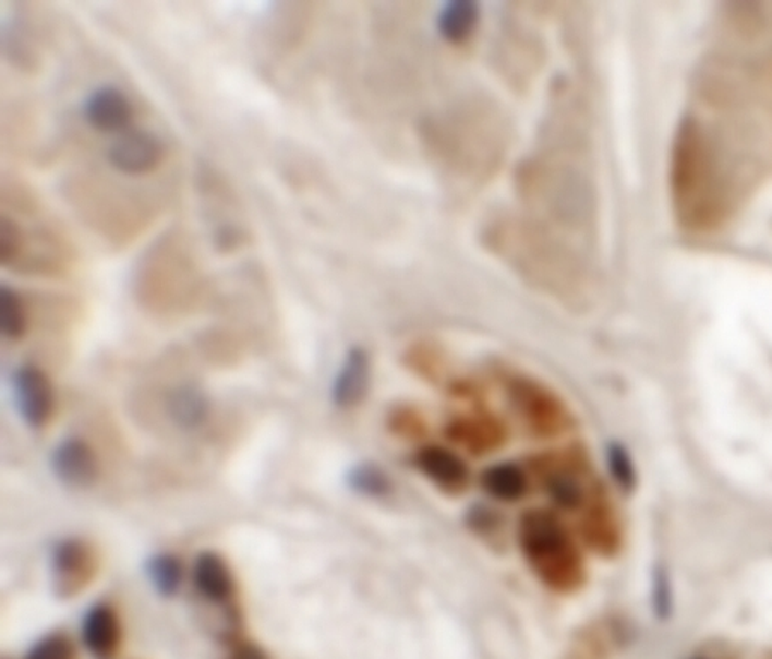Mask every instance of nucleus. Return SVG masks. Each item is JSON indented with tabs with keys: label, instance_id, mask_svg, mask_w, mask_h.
I'll return each instance as SVG.
<instances>
[{
	"label": "nucleus",
	"instance_id": "nucleus-4",
	"mask_svg": "<svg viewBox=\"0 0 772 659\" xmlns=\"http://www.w3.org/2000/svg\"><path fill=\"white\" fill-rule=\"evenodd\" d=\"M370 383V355L362 347H352L343 358L331 385V403L338 409H354L366 397Z\"/></svg>",
	"mask_w": 772,
	"mask_h": 659
},
{
	"label": "nucleus",
	"instance_id": "nucleus-12",
	"mask_svg": "<svg viewBox=\"0 0 772 659\" xmlns=\"http://www.w3.org/2000/svg\"><path fill=\"white\" fill-rule=\"evenodd\" d=\"M347 487L367 499H383L394 490V482L376 463H359L347 472Z\"/></svg>",
	"mask_w": 772,
	"mask_h": 659
},
{
	"label": "nucleus",
	"instance_id": "nucleus-8",
	"mask_svg": "<svg viewBox=\"0 0 772 659\" xmlns=\"http://www.w3.org/2000/svg\"><path fill=\"white\" fill-rule=\"evenodd\" d=\"M194 584L208 601L226 603L233 592V580L226 562L214 553L205 551L197 555L193 568Z\"/></svg>",
	"mask_w": 772,
	"mask_h": 659
},
{
	"label": "nucleus",
	"instance_id": "nucleus-7",
	"mask_svg": "<svg viewBox=\"0 0 772 659\" xmlns=\"http://www.w3.org/2000/svg\"><path fill=\"white\" fill-rule=\"evenodd\" d=\"M83 643L98 658L112 655L121 639V625L109 604L98 603L86 611L81 625Z\"/></svg>",
	"mask_w": 772,
	"mask_h": 659
},
{
	"label": "nucleus",
	"instance_id": "nucleus-5",
	"mask_svg": "<svg viewBox=\"0 0 772 659\" xmlns=\"http://www.w3.org/2000/svg\"><path fill=\"white\" fill-rule=\"evenodd\" d=\"M85 119L101 133H119L133 122V104L116 86H100L86 98Z\"/></svg>",
	"mask_w": 772,
	"mask_h": 659
},
{
	"label": "nucleus",
	"instance_id": "nucleus-1",
	"mask_svg": "<svg viewBox=\"0 0 772 659\" xmlns=\"http://www.w3.org/2000/svg\"><path fill=\"white\" fill-rule=\"evenodd\" d=\"M166 146L157 134L145 129H134L121 134L107 152L113 169L129 176H142L157 169L164 160Z\"/></svg>",
	"mask_w": 772,
	"mask_h": 659
},
{
	"label": "nucleus",
	"instance_id": "nucleus-3",
	"mask_svg": "<svg viewBox=\"0 0 772 659\" xmlns=\"http://www.w3.org/2000/svg\"><path fill=\"white\" fill-rule=\"evenodd\" d=\"M50 467L65 487L85 490L98 479V458L85 440L65 439L53 448Z\"/></svg>",
	"mask_w": 772,
	"mask_h": 659
},
{
	"label": "nucleus",
	"instance_id": "nucleus-10",
	"mask_svg": "<svg viewBox=\"0 0 772 659\" xmlns=\"http://www.w3.org/2000/svg\"><path fill=\"white\" fill-rule=\"evenodd\" d=\"M481 484L491 499L498 502H519L528 491V476L519 464L496 463L486 467L481 475Z\"/></svg>",
	"mask_w": 772,
	"mask_h": 659
},
{
	"label": "nucleus",
	"instance_id": "nucleus-13",
	"mask_svg": "<svg viewBox=\"0 0 772 659\" xmlns=\"http://www.w3.org/2000/svg\"><path fill=\"white\" fill-rule=\"evenodd\" d=\"M145 574L155 591L164 598L178 595L182 584V567L170 553H157L145 562Z\"/></svg>",
	"mask_w": 772,
	"mask_h": 659
},
{
	"label": "nucleus",
	"instance_id": "nucleus-9",
	"mask_svg": "<svg viewBox=\"0 0 772 659\" xmlns=\"http://www.w3.org/2000/svg\"><path fill=\"white\" fill-rule=\"evenodd\" d=\"M52 571L59 580V589L81 586L92 572L88 547L80 539H64L53 548Z\"/></svg>",
	"mask_w": 772,
	"mask_h": 659
},
{
	"label": "nucleus",
	"instance_id": "nucleus-16",
	"mask_svg": "<svg viewBox=\"0 0 772 659\" xmlns=\"http://www.w3.org/2000/svg\"><path fill=\"white\" fill-rule=\"evenodd\" d=\"M547 494H550L552 502L565 511H574L582 502V488L579 482L574 476L564 475V472L552 476L547 482Z\"/></svg>",
	"mask_w": 772,
	"mask_h": 659
},
{
	"label": "nucleus",
	"instance_id": "nucleus-15",
	"mask_svg": "<svg viewBox=\"0 0 772 659\" xmlns=\"http://www.w3.org/2000/svg\"><path fill=\"white\" fill-rule=\"evenodd\" d=\"M206 412H208V400L205 394L194 386L179 388L170 398V415L181 427H197L206 418Z\"/></svg>",
	"mask_w": 772,
	"mask_h": 659
},
{
	"label": "nucleus",
	"instance_id": "nucleus-18",
	"mask_svg": "<svg viewBox=\"0 0 772 659\" xmlns=\"http://www.w3.org/2000/svg\"><path fill=\"white\" fill-rule=\"evenodd\" d=\"M607 466L613 478L624 490H631L636 484V469L628 455L627 448L622 443H610L606 448Z\"/></svg>",
	"mask_w": 772,
	"mask_h": 659
},
{
	"label": "nucleus",
	"instance_id": "nucleus-19",
	"mask_svg": "<svg viewBox=\"0 0 772 659\" xmlns=\"http://www.w3.org/2000/svg\"><path fill=\"white\" fill-rule=\"evenodd\" d=\"M74 647L68 635L50 634L29 649L25 659H73Z\"/></svg>",
	"mask_w": 772,
	"mask_h": 659
},
{
	"label": "nucleus",
	"instance_id": "nucleus-2",
	"mask_svg": "<svg viewBox=\"0 0 772 659\" xmlns=\"http://www.w3.org/2000/svg\"><path fill=\"white\" fill-rule=\"evenodd\" d=\"M11 383L23 421L32 428L44 427L53 409V391L47 374L33 364H23L14 371Z\"/></svg>",
	"mask_w": 772,
	"mask_h": 659
},
{
	"label": "nucleus",
	"instance_id": "nucleus-20",
	"mask_svg": "<svg viewBox=\"0 0 772 659\" xmlns=\"http://www.w3.org/2000/svg\"><path fill=\"white\" fill-rule=\"evenodd\" d=\"M230 659H266L265 651L253 643H241L233 647Z\"/></svg>",
	"mask_w": 772,
	"mask_h": 659
},
{
	"label": "nucleus",
	"instance_id": "nucleus-6",
	"mask_svg": "<svg viewBox=\"0 0 772 659\" xmlns=\"http://www.w3.org/2000/svg\"><path fill=\"white\" fill-rule=\"evenodd\" d=\"M419 469L443 490H460L469 479V470L460 455L445 446H424L415 457Z\"/></svg>",
	"mask_w": 772,
	"mask_h": 659
},
{
	"label": "nucleus",
	"instance_id": "nucleus-14",
	"mask_svg": "<svg viewBox=\"0 0 772 659\" xmlns=\"http://www.w3.org/2000/svg\"><path fill=\"white\" fill-rule=\"evenodd\" d=\"M0 328L11 340H20L28 328L25 302L8 284H2L0 287Z\"/></svg>",
	"mask_w": 772,
	"mask_h": 659
},
{
	"label": "nucleus",
	"instance_id": "nucleus-17",
	"mask_svg": "<svg viewBox=\"0 0 772 659\" xmlns=\"http://www.w3.org/2000/svg\"><path fill=\"white\" fill-rule=\"evenodd\" d=\"M25 248V236L13 218L2 215L0 221V263L4 266L13 265Z\"/></svg>",
	"mask_w": 772,
	"mask_h": 659
},
{
	"label": "nucleus",
	"instance_id": "nucleus-11",
	"mask_svg": "<svg viewBox=\"0 0 772 659\" xmlns=\"http://www.w3.org/2000/svg\"><path fill=\"white\" fill-rule=\"evenodd\" d=\"M479 8L472 2H451L442 9L438 28L445 40L462 45L472 37L478 28Z\"/></svg>",
	"mask_w": 772,
	"mask_h": 659
}]
</instances>
